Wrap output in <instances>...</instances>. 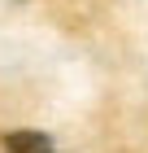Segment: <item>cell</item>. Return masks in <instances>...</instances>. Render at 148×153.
I'll use <instances>...</instances> for the list:
<instances>
[{"label": "cell", "instance_id": "6da1fadb", "mask_svg": "<svg viewBox=\"0 0 148 153\" xmlns=\"http://www.w3.org/2000/svg\"><path fill=\"white\" fill-rule=\"evenodd\" d=\"M4 149L9 153H57L44 131H9L4 136Z\"/></svg>", "mask_w": 148, "mask_h": 153}]
</instances>
